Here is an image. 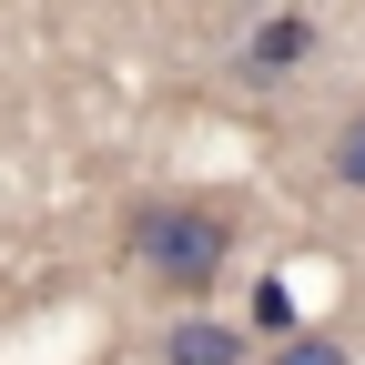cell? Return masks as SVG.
<instances>
[{
	"label": "cell",
	"instance_id": "7a4b0ae2",
	"mask_svg": "<svg viewBox=\"0 0 365 365\" xmlns=\"http://www.w3.org/2000/svg\"><path fill=\"white\" fill-rule=\"evenodd\" d=\"M304 51H314V21H294V11H274L254 41H244V71L254 81H284V71H304Z\"/></svg>",
	"mask_w": 365,
	"mask_h": 365
},
{
	"label": "cell",
	"instance_id": "3957f363",
	"mask_svg": "<svg viewBox=\"0 0 365 365\" xmlns=\"http://www.w3.org/2000/svg\"><path fill=\"white\" fill-rule=\"evenodd\" d=\"M163 365H244V335L234 325H203V314H182L163 335Z\"/></svg>",
	"mask_w": 365,
	"mask_h": 365
},
{
	"label": "cell",
	"instance_id": "6da1fadb",
	"mask_svg": "<svg viewBox=\"0 0 365 365\" xmlns=\"http://www.w3.org/2000/svg\"><path fill=\"white\" fill-rule=\"evenodd\" d=\"M223 254H234V223L203 213V203H143V213H132V264H143L163 294H182V304L213 294Z\"/></svg>",
	"mask_w": 365,
	"mask_h": 365
},
{
	"label": "cell",
	"instance_id": "277c9868",
	"mask_svg": "<svg viewBox=\"0 0 365 365\" xmlns=\"http://www.w3.org/2000/svg\"><path fill=\"white\" fill-rule=\"evenodd\" d=\"M254 335H274V345H284V335H304V325H294V284H274V274L254 284Z\"/></svg>",
	"mask_w": 365,
	"mask_h": 365
},
{
	"label": "cell",
	"instance_id": "5b68a950",
	"mask_svg": "<svg viewBox=\"0 0 365 365\" xmlns=\"http://www.w3.org/2000/svg\"><path fill=\"white\" fill-rule=\"evenodd\" d=\"M335 182H355V193H365V112L335 122Z\"/></svg>",
	"mask_w": 365,
	"mask_h": 365
},
{
	"label": "cell",
	"instance_id": "8992f818",
	"mask_svg": "<svg viewBox=\"0 0 365 365\" xmlns=\"http://www.w3.org/2000/svg\"><path fill=\"white\" fill-rule=\"evenodd\" d=\"M274 365H355L335 335H284V345H274Z\"/></svg>",
	"mask_w": 365,
	"mask_h": 365
}]
</instances>
